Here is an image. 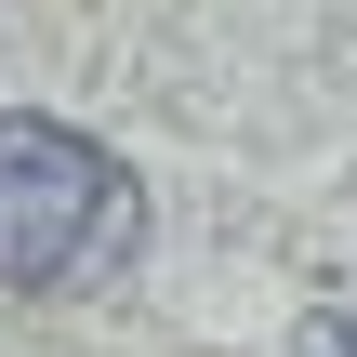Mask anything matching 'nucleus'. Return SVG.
Segmentation results:
<instances>
[{"mask_svg":"<svg viewBox=\"0 0 357 357\" xmlns=\"http://www.w3.org/2000/svg\"><path fill=\"white\" fill-rule=\"evenodd\" d=\"M132 238H146V199L93 132L0 106V291H93L132 265Z\"/></svg>","mask_w":357,"mask_h":357,"instance_id":"nucleus-1","label":"nucleus"},{"mask_svg":"<svg viewBox=\"0 0 357 357\" xmlns=\"http://www.w3.org/2000/svg\"><path fill=\"white\" fill-rule=\"evenodd\" d=\"M305 357H357V331L344 318H305Z\"/></svg>","mask_w":357,"mask_h":357,"instance_id":"nucleus-2","label":"nucleus"}]
</instances>
